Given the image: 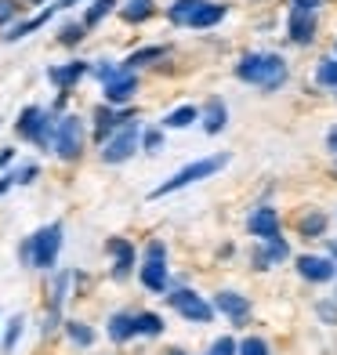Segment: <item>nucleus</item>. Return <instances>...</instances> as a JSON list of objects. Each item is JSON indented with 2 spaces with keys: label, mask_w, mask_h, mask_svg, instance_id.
<instances>
[{
  "label": "nucleus",
  "mask_w": 337,
  "mask_h": 355,
  "mask_svg": "<svg viewBox=\"0 0 337 355\" xmlns=\"http://www.w3.org/2000/svg\"><path fill=\"white\" fill-rule=\"evenodd\" d=\"M73 4H76V0H58V4H55V8L62 11V8H73Z\"/></svg>",
  "instance_id": "49530a36"
},
{
  "label": "nucleus",
  "mask_w": 337,
  "mask_h": 355,
  "mask_svg": "<svg viewBox=\"0 0 337 355\" xmlns=\"http://www.w3.org/2000/svg\"><path fill=\"white\" fill-rule=\"evenodd\" d=\"M316 80H319V87H334L337 91V58H323V62H319Z\"/></svg>",
  "instance_id": "7c9ffc66"
},
{
  "label": "nucleus",
  "mask_w": 337,
  "mask_h": 355,
  "mask_svg": "<svg viewBox=\"0 0 337 355\" xmlns=\"http://www.w3.org/2000/svg\"><path fill=\"white\" fill-rule=\"evenodd\" d=\"M316 312H319V319H323L327 327H337V301H319Z\"/></svg>",
  "instance_id": "c9c22d12"
},
{
  "label": "nucleus",
  "mask_w": 337,
  "mask_h": 355,
  "mask_svg": "<svg viewBox=\"0 0 337 355\" xmlns=\"http://www.w3.org/2000/svg\"><path fill=\"white\" fill-rule=\"evenodd\" d=\"M11 159H15V149H0V167H8Z\"/></svg>",
  "instance_id": "a18cd8bd"
},
{
  "label": "nucleus",
  "mask_w": 337,
  "mask_h": 355,
  "mask_svg": "<svg viewBox=\"0 0 337 355\" xmlns=\"http://www.w3.org/2000/svg\"><path fill=\"white\" fill-rule=\"evenodd\" d=\"M153 11H156V0H123V22H131V26H141L146 19H153Z\"/></svg>",
  "instance_id": "6ab92c4d"
},
{
  "label": "nucleus",
  "mask_w": 337,
  "mask_h": 355,
  "mask_svg": "<svg viewBox=\"0 0 337 355\" xmlns=\"http://www.w3.org/2000/svg\"><path fill=\"white\" fill-rule=\"evenodd\" d=\"M196 120H200V109H196V105H178L174 112H167V116H164V127H171V131H182V127L196 123Z\"/></svg>",
  "instance_id": "b1692460"
},
{
  "label": "nucleus",
  "mask_w": 337,
  "mask_h": 355,
  "mask_svg": "<svg viewBox=\"0 0 337 355\" xmlns=\"http://www.w3.org/2000/svg\"><path fill=\"white\" fill-rule=\"evenodd\" d=\"M55 4L51 8H47V11H40V15H33V19H29V22H19V26H15L11 29V33H4V40H22V37H29V33H37V29L40 26H47V22H51L55 19Z\"/></svg>",
  "instance_id": "412c9836"
},
{
  "label": "nucleus",
  "mask_w": 337,
  "mask_h": 355,
  "mask_svg": "<svg viewBox=\"0 0 337 355\" xmlns=\"http://www.w3.org/2000/svg\"><path fill=\"white\" fill-rule=\"evenodd\" d=\"M225 15H229V8L225 4H211V0H207V4L192 15V22H189V29H211V26H218Z\"/></svg>",
  "instance_id": "aec40b11"
},
{
  "label": "nucleus",
  "mask_w": 337,
  "mask_h": 355,
  "mask_svg": "<svg viewBox=\"0 0 337 355\" xmlns=\"http://www.w3.org/2000/svg\"><path fill=\"white\" fill-rule=\"evenodd\" d=\"M159 58H167V47H159V44H153V47H138L135 55H127L123 58V73H135V69H141V66H153V62H159Z\"/></svg>",
  "instance_id": "a211bd4d"
},
{
  "label": "nucleus",
  "mask_w": 337,
  "mask_h": 355,
  "mask_svg": "<svg viewBox=\"0 0 337 355\" xmlns=\"http://www.w3.org/2000/svg\"><path fill=\"white\" fill-rule=\"evenodd\" d=\"M200 120H203V131L207 135H218L225 123H229V109H225L221 98H211L203 109H200Z\"/></svg>",
  "instance_id": "f3484780"
},
{
  "label": "nucleus",
  "mask_w": 337,
  "mask_h": 355,
  "mask_svg": "<svg viewBox=\"0 0 337 355\" xmlns=\"http://www.w3.org/2000/svg\"><path fill=\"white\" fill-rule=\"evenodd\" d=\"M105 91V105H123V102H131L135 98V91H138V76L135 73H123L120 69V76L116 80H109V84H102Z\"/></svg>",
  "instance_id": "ddd939ff"
},
{
  "label": "nucleus",
  "mask_w": 337,
  "mask_h": 355,
  "mask_svg": "<svg viewBox=\"0 0 337 355\" xmlns=\"http://www.w3.org/2000/svg\"><path fill=\"white\" fill-rule=\"evenodd\" d=\"M297 229H301V236H304V239H319V236L327 232V214L312 211L309 218H301V225H297Z\"/></svg>",
  "instance_id": "c85d7f7f"
},
{
  "label": "nucleus",
  "mask_w": 337,
  "mask_h": 355,
  "mask_svg": "<svg viewBox=\"0 0 337 355\" xmlns=\"http://www.w3.org/2000/svg\"><path fill=\"white\" fill-rule=\"evenodd\" d=\"M203 4H207V0H174V4L167 8V19H171L174 26H189L192 15H196Z\"/></svg>",
  "instance_id": "5701e85b"
},
{
  "label": "nucleus",
  "mask_w": 337,
  "mask_h": 355,
  "mask_svg": "<svg viewBox=\"0 0 337 355\" xmlns=\"http://www.w3.org/2000/svg\"><path fill=\"white\" fill-rule=\"evenodd\" d=\"M22 4L19 0H0V26H8L11 19H15V11H19Z\"/></svg>",
  "instance_id": "58836bf2"
},
{
  "label": "nucleus",
  "mask_w": 337,
  "mask_h": 355,
  "mask_svg": "<svg viewBox=\"0 0 337 355\" xmlns=\"http://www.w3.org/2000/svg\"><path fill=\"white\" fill-rule=\"evenodd\" d=\"M327 145H330V153L337 156V127H330V135H327Z\"/></svg>",
  "instance_id": "c03bdc74"
},
{
  "label": "nucleus",
  "mask_w": 337,
  "mask_h": 355,
  "mask_svg": "<svg viewBox=\"0 0 337 355\" xmlns=\"http://www.w3.org/2000/svg\"><path fill=\"white\" fill-rule=\"evenodd\" d=\"M146 261H167V247L159 243V239H149V247H146Z\"/></svg>",
  "instance_id": "4c0bfd02"
},
{
  "label": "nucleus",
  "mask_w": 337,
  "mask_h": 355,
  "mask_svg": "<svg viewBox=\"0 0 337 355\" xmlns=\"http://www.w3.org/2000/svg\"><path fill=\"white\" fill-rule=\"evenodd\" d=\"M87 37V29H84V22H66L62 26V33H58V44H66V47H76L80 40Z\"/></svg>",
  "instance_id": "2f4dec72"
},
{
  "label": "nucleus",
  "mask_w": 337,
  "mask_h": 355,
  "mask_svg": "<svg viewBox=\"0 0 337 355\" xmlns=\"http://www.w3.org/2000/svg\"><path fill=\"white\" fill-rule=\"evenodd\" d=\"M22 327H26V319H22V315H15V319L8 322L4 337H0V348H4V355L15 352V345H19V337H22Z\"/></svg>",
  "instance_id": "c756f323"
},
{
  "label": "nucleus",
  "mask_w": 337,
  "mask_h": 355,
  "mask_svg": "<svg viewBox=\"0 0 337 355\" xmlns=\"http://www.w3.org/2000/svg\"><path fill=\"white\" fill-rule=\"evenodd\" d=\"M138 138H141V127L138 123H123L116 135H109L102 145V159L105 164H123V159H131L135 149H138Z\"/></svg>",
  "instance_id": "423d86ee"
},
{
  "label": "nucleus",
  "mask_w": 337,
  "mask_h": 355,
  "mask_svg": "<svg viewBox=\"0 0 337 355\" xmlns=\"http://www.w3.org/2000/svg\"><path fill=\"white\" fill-rule=\"evenodd\" d=\"M109 337H112L116 345L131 341V337H135V315H131V312H116V315H112V319H109Z\"/></svg>",
  "instance_id": "4be33fe9"
},
{
  "label": "nucleus",
  "mask_w": 337,
  "mask_h": 355,
  "mask_svg": "<svg viewBox=\"0 0 337 355\" xmlns=\"http://www.w3.org/2000/svg\"><path fill=\"white\" fill-rule=\"evenodd\" d=\"M167 355H189V352H182V348H171Z\"/></svg>",
  "instance_id": "09e8293b"
},
{
  "label": "nucleus",
  "mask_w": 337,
  "mask_h": 355,
  "mask_svg": "<svg viewBox=\"0 0 337 355\" xmlns=\"http://www.w3.org/2000/svg\"><path fill=\"white\" fill-rule=\"evenodd\" d=\"M11 185H15V174H4V178H0V196H4Z\"/></svg>",
  "instance_id": "37998d69"
},
{
  "label": "nucleus",
  "mask_w": 337,
  "mask_h": 355,
  "mask_svg": "<svg viewBox=\"0 0 337 355\" xmlns=\"http://www.w3.org/2000/svg\"><path fill=\"white\" fill-rule=\"evenodd\" d=\"M286 62L272 51H254V55H243L236 62V80H243V84H254L261 91H279L286 84Z\"/></svg>",
  "instance_id": "f257e3e1"
},
{
  "label": "nucleus",
  "mask_w": 337,
  "mask_h": 355,
  "mask_svg": "<svg viewBox=\"0 0 337 355\" xmlns=\"http://www.w3.org/2000/svg\"><path fill=\"white\" fill-rule=\"evenodd\" d=\"M112 8H116V0H91V8L84 11V29H94Z\"/></svg>",
  "instance_id": "cd10ccee"
},
{
  "label": "nucleus",
  "mask_w": 337,
  "mask_h": 355,
  "mask_svg": "<svg viewBox=\"0 0 337 355\" xmlns=\"http://www.w3.org/2000/svg\"><path fill=\"white\" fill-rule=\"evenodd\" d=\"M323 0H294V11H319Z\"/></svg>",
  "instance_id": "79ce46f5"
},
{
  "label": "nucleus",
  "mask_w": 337,
  "mask_h": 355,
  "mask_svg": "<svg viewBox=\"0 0 337 355\" xmlns=\"http://www.w3.org/2000/svg\"><path fill=\"white\" fill-rule=\"evenodd\" d=\"M91 73L98 76L102 84H109V80H116V76H120V66H109V62H98V66H94Z\"/></svg>",
  "instance_id": "e433bc0d"
},
{
  "label": "nucleus",
  "mask_w": 337,
  "mask_h": 355,
  "mask_svg": "<svg viewBox=\"0 0 337 355\" xmlns=\"http://www.w3.org/2000/svg\"><path fill=\"white\" fill-rule=\"evenodd\" d=\"M66 334H69V341L80 345V348H91L94 345V330L87 327V322H80V319H66Z\"/></svg>",
  "instance_id": "bb28decb"
},
{
  "label": "nucleus",
  "mask_w": 337,
  "mask_h": 355,
  "mask_svg": "<svg viewBox=\"0 0 337 355\" xmlns=\"http://www.w3.org/2000/svg\"><path fill=\"white\" fill-rule=\"evenodd\" d=\"M135 120V112H116L112 105H98L94 109V141H105L109 135H116L123 123H131Z\"/></svg>",
  "instance_id": "6e6552de"
},
{
  "label": "nucleus",
  "mask_w": 337,
  "mask_h": 355,
  "mask_svg": "<svg viewBox=\"0 0 337 355\" xmlns=\"http://www.w3.org/2000/svg\"><path fill=\"white\" fill-rule=\"evenodd\" d=\"M286 29H291V40L294 44H312L316 40V11H294L291 8Z\"/></svg>",
  "instance_id": "2eb2a0df"
},
{
  "label": "nucleus",
  "mask_w": 337,
  "mask_h": 355,
  "mask_svg": "<svg viewBox=\"0 0 337 355\" xmlns=\"http://www.w3.org/2000/svg\"><path fill=\"white\" fill-rule=\"evenodd\" d=\"M225 164H229V153H218V156H207V159H196V164H189V167H182L174 178H167L164 185H156L153 192H149V200H164V196H171V192H178V189H185V185H192V182H203V178H211V174H218Z\"/></svg>",
  "instance_id": "7ed1b4c3"
},
{
  "label": "nucleus",
  "mask_w": 337,
  "mask_h": 355,
  "mask_svg": "<svg viewBox=\"0 0 337 355\" xmlns=\"http://www.w3.org/2000/svg\"><path fill=\"white\" fill-rule=\"evenodd\" d=\"M265 257H268V265H279V261H286L291 257V247H286V239H268V250H265Z\"/></svg>",
  "instance_id": "473e14b6"
},
{
  "label": "nucleus",
  "mask_w": 337,
  "mask_h": 355,
  "mask_svg": "<svg viewBox=\"0 0 337 355\" xmlns=\"http://www.w3.org/2000/svg\"><path fill=\"white\" fill-rule=\"evenodd\" d=\"M297 272H301V279H309V283H330L337 276V265L330 257L304 254V257H297Z\"/></svg>",
  "instance_id": "9b49d317"
},
{
  "label": "nucleus",
  "mask_w": 337,
  "mask_h": 355,
  "mask_svg": "<svg viewBox=\"0 0 337 355\" xmlns=\"http://www.w3.org/2000/svg\"><path fill=\"white\" fill-rule=\"evenodd\" d=\"M247 229L250 236H258V239H276L279 236V214H276V207H258L250 218H247Z\"/></svg>",
  "instance_id": "f8f14e48"
},
{
  "label": "nucleus",
  "mask_w": 337,
  "mask_h": 355,
  "mask_svg": "<svg viewBox=\"0 0 337 355\" xmlns=\"http://www.w3.org/2000/svg\"><path fill=\"white\" fill-rule=\"evenodd\" d=\"M167 301H171V309L178 312V315H185L189 322H211V315H214V309L207 304L196 290H171L167 294Z\"/></svg>",
  "instance_id": "0eeeda50"
},
{
  "label": "nucleus",
  "mask_w": 337,
  "mask_h": 355,
  "mask_svg": "<svg viewBox=\"0 0 337 355\" xmlns=\"http://www.w3.org/2000/svg\"><path fill=\"white\" fill-rule=\"evenodd\" d=\"M207 355H236V341H232V337H221V341L211 345V352H207Z\"/></svg>",
  "instance_id": "ea45409f"
},
{
  "label": "nucleus",
  "mask_w": 337,
  "mask_h": 355,
  "mask_svg": "<svg viewBox=\"0 0 337 355\" xmlns=\"http://www.w3.org/2000/svg\"><path fill=\"white\" fill-rule=\"evenodd\" d=\"M105 250L112 254V279L123 283L135 272V243H127V239H109Z\"/></svg>",
  "instance_id": "9d476101"
},
{
  "label": "nucleus",
  "mask_w": 337,
  "mask_h": 355,
  "mask_svg": "<svg viewBox=\"0 0 337 355\" xmlns=\"http://www.w3.org/2000/svg\"><path fill=\"white\" fill-rule=\"evenodd\" d=\"M156 334H164V319L156 312H138L135 315V337H156Z\"/></svg>",
  "instance_id": "a878e982"
},
{
  "label": "nucleus",
  "mask_w": 337,
  "mask_h": 355,
  "mask_svg": "<svg viewBox=\"0 0 337 355\" xmlns=\"http://www.w3.org/2000/svg\"><path fill=\"white\" fill-rule=\"evenodd\" d=\"M334 301H337V297H334Z\"/></svg>",
  "instance_id": "8fccbe9b"
},
{
  "label": "nucleus",
  "mask_w": 337,
  "mask_h": 355,
  "mask_svg": "<svg viewBox=\"0 0 337 355\" xmlns=\"http://www.w3.org/2000/svg\"><path fill=\"white\" fill-rule=\"evenodd\" d=\"M62 232H66V229H62V221H51V225H44L40 232H33L19 247L22 265H29V268H55L58 250H62Z\"/></svg>",
  "instance_id": "f03ea898"
},
{
  "label": "nucleus",
  "mask_w": 337,
  "mask_h": 355,
  "mask_svg": "<svg viewBox=\"0 0 337 355\" xmlns=\"http://www.w3.org/2000/svg\"><path fill=\"white\" fill-rule=\"evenodd\" d=\"M141 286L149 290V294H167V283H171V272H167V261H146L138 272Z\"/></svg>",
  "instance_id": "dca6fc26"
},
{
  "label": "nucleus",
  "mask_w": 337,
  "mask_h": 355,
  "mask_svg": "<svg viewBox=\"0 0 337 355\" xmlns=\"http://www.w3.org/2000/svg\"><path fill=\"white\" fill-rule=\"evenodd\" d=\"M51 149L62 159H73L84 153V120L80 116H58L55 120V138H51Z\"/></svg>",
  "instance_id": "39448f33"
},
{
  "label": "nucleus",
  "mask_w": 337,
  "mask_h": 355,
  "mask_svg": "<svg viewBox=\"0 0 337 355\" xmlns=\"http://www.w3.org/2000/svg\"><path fill=\"white\" fill-rule=\"evenodd\" d=\"M69 283H73V272H58V276H55V286H51V309H47V312L62 315V304H66V297H69Z\"/></svg>",
  "instance_id": "393cba45"
},
{
  "label": "nucleus",
  "mask_w": 337,
  "mask_h": 355,
  "mask_svg": "<svg viewBox=\"0 0 337 355\" xmlns=\"http://www.w3.org/2000/svg\"><path fill=\"white\" fill-rule=\"evenodd\" d=\"M327 250H330V257H337V239H330V243H327Z\"/></svg>",
  "instance_id": "de8ad7c7"
},
{
  "label": "nucleus",
  "mask_w": 337,
  "mask_h": 355,
  "mask_svg": "<svg viewBox=\"0 0 337 355\" xmlns=\"http://www.w3.org/2000/svg\"><path fill=\"white\" fill-rule=\"evenodd\" d=\"M37 174H40V171H37V164H26L22 171H15V185H29Z\"/></svg>",
  "instance_id": "a19ab883"
},
{
  "label": "nucleus",
  "mask_w": 337,
  "mask_h": 355,
  "mask_svg": "<svg viewBox=\"0 0 337 355\" xmlns=\"http://www.w3.org/2000/svg\"><path fill=\"white\" fill-rule=\"evenodd\" d=\"M15 131H19V138L33 141L37 149H51V138H55V112H47L40 105H29L22 109L19 123H15Z\"/></svg>",
  "instance_id": "20e7f679"
},
{
  "label": "nucleus",
  "mask_w": 337,
  "mask_h": 355,
  "mask_svg": "<svg viewBox=\"0 0 337 355\" xmlns=\"http://www.w3.org/2000/svg\"><path fill=\"white\" fill-rule=\"evenodd\" d=\"M214 309L229 315L232 327H247V319H250V301L243 294H236V290H221V294H214Z\"/></svg>",
  "instance_id": "1a4fd4ad"
},
{
  "label": "nucleus",
  "mask_w": 337,
  "mask_h": 355,
  "mask_svg": "<svg viewBox=\"0 0 337 355\" xmlns=\"http://www.w3.org/2000/svg\"><path fill=\"white\" fill-rule=\"evenodd\" d=\"M236 355H268V341H261V337H247L243 345H236Z\"/></svg>",
  "instance_id": "f704fd0d"
},
{
  "label": "nucleus",
  "mask_w": 337,
  "mask_h": 355,
  "mask_svg": "<svg viewBox=\"0 0 337 355\" xmlns=\"http://www.w3.org/2000/svg\"><path fill=\"white\" fill-rule=\"evenodd\" d=\"M87 76V62H66V66H51L47 69V80L58 87V91H73L76 80Z\"/></svg>",
  "instance_id": "4468645a"
},
{
  "label": "nucleus",
  "mask_w": 337,
  "mask_h": 355,
  "mask_svg": "<svg viewBox=\"0 0 337 355\" xmlns=\"http://www.w3.org/2000/svg\"><path fill=\"white\" fill-rule=\"evenodd\" d=\"M138 145H141L146 153H159V149H164V131H156V127H149V131H141Z\"/></svg>",
  "instance_id": "72a5a7b5"
}]
</instances>
